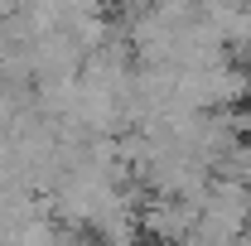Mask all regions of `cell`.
<instances>
[{"label":"cell","mask_w":251,"mask_h":246,"mask_svg":"<svg viewBox=\"0 0 251 246\" xmlns=\"http://www.w3.org/2000/svg\"><path fill=\"white\" fill-rule=\"evenodd\" d=\"M150 246H174V242H150Z\"/></svg>","instance_id":"6da1fadb"}]
</instances>
